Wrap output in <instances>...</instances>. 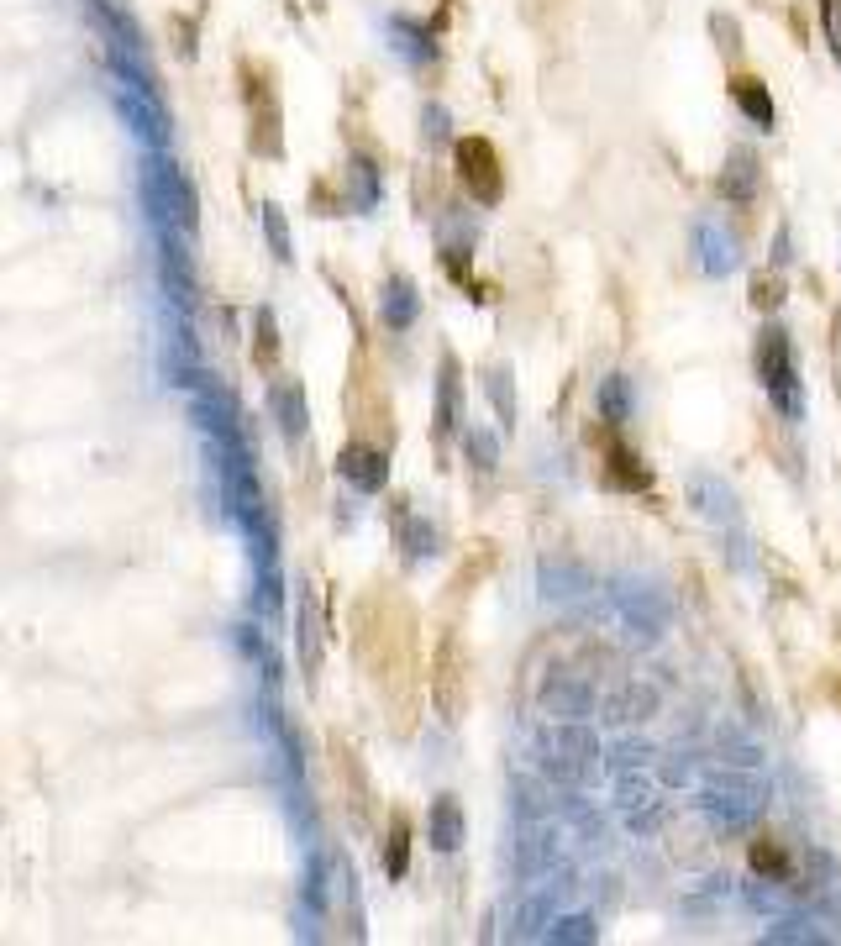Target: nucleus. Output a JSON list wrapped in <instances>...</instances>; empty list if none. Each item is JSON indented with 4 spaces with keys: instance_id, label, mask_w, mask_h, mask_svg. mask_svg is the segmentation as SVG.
Returning <instances> with one entry per match:
<instances>
[{
    "instance_id": "obj_1",
    "label": "nucleus",
    "mask_w": 841,
    "mask_h": 946,
    "mask_svg": "<svg viewBox=\"0 0 841 946\" xmlns=\"http://www.w3.org/2000/svg\"><path fill=\"white\" fill-rule=\"evenodd\" d=\"M757 374H763V384H768V395L778 400V410L794 416L799 395H794V368H789V337L778 332V326H768V332L757 337Z\"/></svg>"
},
{
    "instance_id": "obj_2",
    "label": "nucleus",
    "mask_w": 841,
    "mask_h": 946,
    "mask_svg": "<svg viewBox=\"0 0 841 946\" xmlns=\"http://www.w3.org/2000/svg\"><path fill=\"white\" fill-rule=\"evenodd\" d=\"M458 174H463V184H468V190H474L484 205H495L500 190H505L500 158H495V148H489L484 137H463V142H458Z\"/></svg>"
},
{
    "instance_id": "obj_3",
    "label": "nucleus",
    "mask_w": 841,
    "mask_h": 946,
    "mask_svg": "<svg viewBox=\"0 0 841 946\" xmlns=\"http://www.w3.org/2000/svg\"><path fill=\"white\" fill-rule=\"evenodd\" d=\"M337 468H342V479H353L358 489H379L384 484V452H374V447H347Z\"/></svg>"
},
{
    "instance_id": "obj_4",
    "label": "nucleus",
    "mask_w": 841,
    "mask_h": 946,
    "mask_svg": "<svg viewBox=\"0 0 841 946\" xmlns=\"http://www.w3.org/2000/svg\"><path fill=\"white\" fill-rule=\"evenodd\" d=\"M731 95H736V106H742L757 127H773V95L763 79H752V74H736L731 79Z\"/></svg>"
},
{
    "instance_id": "obj_5",
    "label": "nucleus",
    "mask_w": 841,
    "mask_h": 946,
    "mask_svg": "<svg viewBox=\"0 0 841 946\" xmlns=\"http://www.w3.org/2000/svg\"><path fill=\"white\" fill-rule=\"evenodd\" d=\"M610 479L621 484V489H647V468L637 452H626L621 442H610Z\"/></svg>"
},
{
    "instance_id": "obj_6",
    "label": "nucleus",
    "mask_w": 841,
    "mask_h": 946,
    "mask_svg": "<svg viewBox=\"0 0 841 946\" xmlns=\"http://www.w3.org/2000/svg\"><path fill=\"white\" fill-rule=\"evenodd\" d=\"M752 184H757V163H752V153H731V169L721 174V195L747 200V195H752Z\"/></svg>"
},
{
    "instance_id": "obj_7",
    "label": "nucleus",
    "mask_w": 841,
    "mask_h": 946,
    "mask_svg": "<svg viewBox=\"0 0 841 946\" xmlns=\"http://www.w3.org/2000/svg\"><path fill=\"white\" fill-rule=\"evenodd\" d=\"M432 836H437V847H442V852H453L458 841H463V815H458L453 799H442V805L432 810Z\"/></svg>"
},
{
    "instance_id": "obj_8",
    "label": "nucleus",
    "mask_w": 841,
    "mask_h": 946,
    "mask_svg": "<svg viewBox=\"0 0 841 946\" xmlns=\"http://www.w3.org/2000/svg\"><path fill=\"white\" fill-rule=\"evenodd\" d=\"M410 316H416V295H410L405 279H395V284H389V295H384V321L389 326H405Z\"/></svg>"
},
{
    "instance_id": "obj_9",
    "label": "nucleus",
    "mask_w": 841,
    "mask_h": 946,
    "mask_svg": "<svg viewBox=\"0 0 841 946\" xmlns=\"http://www.w3.org/2000/svg\"><path fill=\"white\" fill-rule=\"evenodd\" d=\"M405 841H410V826L400 820L395 836H389V878H400V873H405Z\"/></svg>"
},
{
    "instance_id": "obj_10",
    "label": "nucleus",
    "mask_w": 841,
    "mask_h": 946,
    "mask_svg": "<svg viewBox=\"0 0 841 946\" xmlns=\"http://www.w3.org/2000/svg\"><path fill=\"white\" fill-rule=\"evenodd\" d=\"M442 426L447 431L458 426V379H453V368H447V379H442Z\"/></svg>"
},
{
    "instance_id": "obj_11",
    "label": "nucleus",
    "mask_w": 841,
    "mask_h": 946,
    "mask_svg": "<svg viewBox=\"0 0 841 946\" xmlns=\"http://www.w3.org/2000/svg\"><path fill=\"white\" fill-rule=\"evenodd\" d=\"M263 226H269V237H274V253H279V258H290V237H284V216L274 211V205H269V211H263Z\"/></svg>"
},
{
    "instance_id": "obj_12",
    "label": "nucleus",
    "mask_w": 841,
    "mask_h": 946,
    "mask_svg": "<svg viewBox=\"0 0 841 946\" xmlns=\"http://www.w3.org/2000/svg\"><path fill=\"white\" fill-rule=\"evenodd\" d=\"M820 11H826V37H831V48L841 58V0H820Z\"/></svg>"
},
{
    "instance_id": "obj_13",
    "label": "nucleus",
    "mask_w": 841,
    "mask_h": 946,
    "mask_svg": "<svg viewBox=\"0 0 841 946\" xmlns=\"http://www.w3.org/2000/svg\"><path fill=\"white\" fill-rule=\"evenodd\" d=\"M752 862H757V868H763V873H784V857H778L773 847H763V841H757V847H752Z\"/></svg>"
}]
</instances>
